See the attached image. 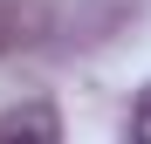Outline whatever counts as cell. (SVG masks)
<instances>
[{
	"instance_id": "6da1fadb",
	"label": "cell",
	"mask_w": 151,
	"mask_h": 144,
	"mask_svg": "<svg viewBox=\"0 0 151 144\" xmlns=\"http://www.w3.org/2000/svg\"><path fill=\"white\" fill-rule=\"evenodd\" d=\"M7 137H41V144H55L62 137V117L48 110V103H21V110H0V144Z\"/></svg>"
},
{
	"instance_id": "7a4b0ae2",
	"label": "cell",
	"mask_w": 151,
	"mask_h": 144,
	"mask_svg": "<svg viewBox=\"0 0 151 144\" xmlns=\"http://www.w3.org/2000/svg\"><path fill=\"white\" fill-rule=\"evenodd\" d=\"M131 137H151V82H144V96L131 103Z\"/></svg>"
}]
</instances>
